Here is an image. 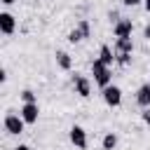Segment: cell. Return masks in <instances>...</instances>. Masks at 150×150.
<instances>
[{
    "label": "cell",
    "mask_w": 150,
    "mask_h": 150,
    "mask_svg": "<svg viewBox=\"0 0 150 150\" xmlns=\"http://www.w3.org/2000/svg\"><path fill=\"white\" fill-rule=\"evenodd\" d=\"M101 94H103V101H105L110 108H117V105L122 103V89H120L117 84H108L105 89H101Z\"/></svg>",
    "instance_id": "3"
},
{
    "label": "cell",
    "mask_w": 150,
    "mask_h": 150,
    "mask_svg": "<svg viewBox=\"0 0 150 150\" xmlns=\"http://www.w3.org/2000/svg\"><path fill=\"white\" fill-rule=\"evenodd\" d=\"M0 2H2V5H12L14 0H0Z\"/></svg>",
    "instance_id": "23"
},
{
    "label": "cell",
    "mask_w": 150,
    "mask_h": 150,
    "mask_svg": "<svg viewBox=\"0 0 150 150\" xmlns=\"http://www.w3.org/2000/svg\"><path fill=\"white\" fill-rule=\"evenodd\" d=\"M16 28V19L9 12H0V33L2 35H12Z\"/></svg>",
    "instance_id": "7"
},
{
    "label": "cell",
    "mask_w": 150,
    "mask_h": 150,
    "mask_svg": "<svg viewBox=\"0 0 150 150\" xmlns=\"http://www.w3.org/2000/svg\"><path fill=\"white\" fill-rule=\"evenodd\" d=\"M19 96H21V101H23V103H38V98H35V91H30V89H23Z\"/></svg>",
    "instance_id": "14"
},
{
    "label": "cell",
    "mask_w": 150,
    "mask_h": 150,
    "mask_svg": "<svg viewBox=\"0 0 150 150\" xmlns=\"http://www.w3.org/2000/svg\"><path fill=\"white\" fill-rule=\"evenodd\" d=\"M80 40H84V38H82V33H80V30H77V26H75V28L68 33V42H73V45H75V42H80Z\"/></svg>",
    "instance_id": "16"
},
{
    "label": "cell",
    "mask_w": 150,
    "mask_h": 150,
    "mask_svg": "<svg viewBox=\"0 0 150 150\" xmlns=\"http://www.w3.org/2000/svg\"><path fill=\"white\" fill-rule=\"evenodd\" d=\"M143 7H145V12L150 14V0H143Z\"/></svg>",
    "instance_id": "21"
},
{
    "label": "cell",
    "mask_w": 150,
    "mask_h": 150,
    "mask_svg": "<svg viewBox=\"0 0 150 150\" xmlns=\"http://www.w3.org/2000/svg\"><path fill=\"white\" fill-rule=\"evenodd\" d=\"M115 59H117L120 66H129L131 63V54H115Z\"/></svg>",
    "instance_id": "17"
},
{
    "label": "cell",
    "mask_w": 150,
    "mask_h": 150,
    "mask_svg": "<svg viewBox=\"0 0 150 150\" xmlns=\"http://www.w3.org/2000/svg\"><path fill=\"white\" fill-rule=\"evenodd\" d=\"M77 30L82 33V38H89V33H91V26H89V21H87V19H82V21L77 23Z\"/></svg>",
    "instance_id": "15"
},
{
    "label": "cell",
    "mask_w": 150,
    "mask_h": 150,
    "mask_svg": "<svg viewBox=\"0 0 150 150\" xmlns=\"http://www.w3.org/2000/svg\"><path fill=\"white\" fill-rule=\"evenodd\" d=\"M131 30H134V23H131L129 19H120V21L115 23V28H112V33H115L117 40H120V38H131Z\"/></svg>",
    "instance_id": "8"
},
{
    "label": "cell",
    "mask_w": 150,
    "mask_h": 150,
    "mask_svg": "<svg viewBox=\"0 0 150 150\" xmlns=\"http://www.w3.org/2000/svg\"><path fill=\"white\" fill-rule=\"evenodd\" d=\"M143 38L150 40V23H145V28H143Z\"/></svg>",
    "instance_id": "20"
},
{
    "label": "cell",
    "mask_w": 150,
    "mask_h": 150,
    "mask_svg": "<svg viewBox=\"0 0 150 150\" xmlns=\"http://www.w3.org/2000/svg\"><path fill=\"white\" fill-rule=\"evenodd\" d=\"M141 120H143L145 124H150V108H143V112H141Z\"/></svg>",
    "instance_id": "18"
},
{
    "label": "cell",
    "mask_w": 150,
    "mask_h": 150,
    "mask_svg": "<svg viewBox=\"0 0 150 150\" xmlns=\"http://www.w3.org/2000/svg\"><path fill=\"white\" fill-rule=\"evenodd\" d=\"M54 56H56V66H59L61 70H70V68H73V59H70L68 52H61V49H59Z\"/></svg>",
    "instance_id": "11"
},
{
    "label": "cell",
    "mask_w": 150,
    "mask_h": 150,
    "mask_svg": "<svg viewBox=\"0 0 150 150\" xmlns=\"http://www.w3.org/2000/svg\"><path fill=\"white\" fill-rule=\"evenodd\" d=\"M143 0H122V5H127V7H136V5H141Z\"/></svg>",
    "instance_id": "19"
},
{
    "label": "cell",
    "mask_w": 150,
    "mask_h": 150,
    "mask_svg": "<svg viewBox=\"0 0 150 150\" xmlns=\"http://www.w3.org/2000/svg\"><path fill=\"white\" fill-rule=\"evenodd\" d=\"M117 145V136L115 134H105L103 136V150H115Z\"/></svg>",
    "instance_id": "13"
},
{
    "label": "cell",
    "mask_w": 150,
    "mask_h": 150,
    "mask_svg": "<svg viewBox=\"0 0 150 150\" xmlns=\"http://www.w3.org/2000/svg\"><path fill=\"white\" fill-rule=\"evenodd\" d=\"M14 150H30V148H28V145H16Z\"/></svg>",
    "instance_id": "22"
},
{
    "label": "cell",
    "mask_w": 150,
    "mask_h": 150,
    "mask_svg": "<svg viewBox=\"0 0 150 150\" xmlns=\"http://www.w3.org/2000/svg\"><path fill=\"white\" fill-rule=\"evenodd\" d=\"M73 87H75V94L77 96H82V98H89L91 96V84H89V80L84 77V75H73Z\"/></svg>",
    "instance_id": "5"
},
{
    "label": "cell",
    "mask_w": 150,
    "mask_h": 150,
    "mask_svg": "<svg viewBox=\"0 0 150 150\" xmlns=\"http://www.w3.org/2000/svg\"><path fill=\"white\" fill-rule=\"evenodd\" d=\"M2 124H5L7 134H12V136H19V134L23 131V124H26V122H23V117H21V115L7 112V115H5V122H2Z\"/></svg>",
    "instance_id": "2"
},
{
    "label": "cell",
    "mask_w": 150,
    "mask_h": 150,
    "mask_svg": "<svg viewBox=\"0 0 150 150\" xmlns=\"http://www.w3.org/2000/svg\"><path fill=\"white\" fill-rule=\"evenodd\" d=\"M112 52H115V54H131V52H134V42H131V38H120V40H115Z\"/></svg>",
    "instance_id": "10"
},
{
    "label": "cell",
    "mask_w": 150,
    "mask_h": 150,
    "mask_svg": "<svg viewBox=\"0 0 150 150\" xmlns=\"http://www.w3.org/2000/svg\"><path fill=\"white\" fill-rule=\"evenodd\" d=\"M98 59L105 63V66H112L117 59H115V52L108 47V45H101V52H98Z\"/></svg>",
    "instance_id": "12"
},
{
    "label": "cell",
    "mask_w": 150,
    "mask_h": 150,
    "mask_svg": "<svg viewBox=\"0 0 150 150\" xmlns=\"http://www.w3.org/2000/svg\"><path fill=\"white\" fill-rule=\"evenodd\" d=\"M136 103L141 108H150V82L148 84H141L136 89Z\"/></svg>",
    "instance_id": "9"
},
{
    "label": "cell",
    "mask_w": 150,
    "mask_h": 150,
    "mask_svg": "<svg viewBox=\"0 0 150 150\" xmlns=\"http://www.w3.org/2000/svg\"><path fill=\"white\" fill-rule=\"evenodd\" d=\"M91 75H94V82H96L101 89H105V87L112 82L110 66H105L101 59H94V61H91Z\"/></svg>",
    "instance_id": "1"
},
{
    "label": "cell",
    "mask_w": 150,
    "mask_h": 150,
    "mask_svg": "<svg viewBox=\"0 0 150 150\" xmlns=\"http://www.w3.org/2000/svg\"><path fill=\"white\" fill-rule=\"evenodd\" d=\"M21 117H23L26 124H35L38 117H40V108H38V103H23V105H21Z\"/></svg>",
    "instance_id": "6"
},
{
    "label": "cell",
    "mask_w": 150,
    "mask_h": 150,
    "mask_svg": "<svg viewBox=\"0 0 150 150\" xmlns=\"http://www.w3.org/2000/svg\"><path fill=\"white\" fill-rule=\"evenodd\" d=\"M68 138H70V143L75 145V148H80V150H84L87 148V131L80 127V124H75V127H70V131H68Z\"/></svg>",
    "instance_id": "4"
}]
</instances>
